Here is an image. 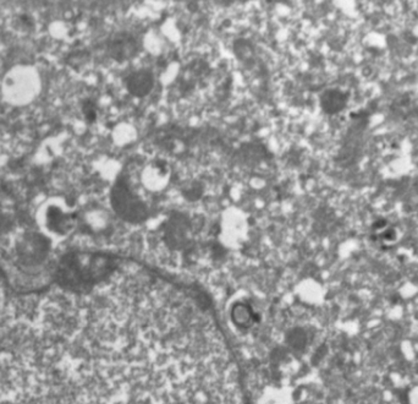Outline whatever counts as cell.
I'll list each match as a JSON object with an SVG mask.
<instances>
[{
	"mask_svg": "<svg viewBox=\"0 0 418 404\" xmlns=\"http://www.w3.org/2000/svg\"><path fill=\"white\" fill-rule=\"evenodd\" d=\"M234 52L236 57L240 60H247L253 53V48L251 44L245 39H239L234 44Z\"/></svg>",
	"mask_w": 418,
	"mask_h": 404,
	"instance_id": "5",
	"label": "cell"
},
{
	"mask_svg": "<svg viewBox=\"0 0 418 404\" xmlns=\"http://www.w3.org/2000/svg\"><path fill=\"white\" fill-rule=\"evenodd\" d=\"M82 110H83V114H85V117H86L87 122L92 123V122H94V120H96V106H94V103L92 102V101H86V102L83 103Z\"/></svg>",
	"mask_w": 418,
	"mask_h": 404,
	"instance_id": "6",
	"label": "cell"
},
{
	"mask_svg": "<svg viewBox=\"0 0 418 404\" xmlns=\"http://www.w3.org/2000/svg\"><path fill=\"white\" fill-rule=\"evenodd\" d=\"M130 95L135 97H146L155 86V77L148 70L135 71L125 81Z\"/></svg>",
	"mask_w": 418,
	"mask_h": 404,
	"instance_id": "2",
	"label": "cell"
},
{
	"mask_svg": "<svg viewBox=\"0 0 418 404\" xmlns=\"http://www.w3.org/2000/svg\"><path fill=\"white\" fill-rule=\"evenodd\" d=\"M348 98L339 90H328L321 97V107L328 114L339 113L346 106Z\"/></svg>",
	"mask_w": 418,
	"mask_h": 404,
	"instance_id": "4",
	"label": "cell"
},
{
	"mask_svg": "<svg viewBox=\"0 0 418 404\" xmlns=\"http://www.w3.org/2000/svg\"><path fill=\"white\" fill-rule=\"evenodd\" d=\"M112 204L125 221H145L147 211L143 204L130 190L126 180L118 179L112 191Z\"/></svg>",
	"mask_w": 418,
	"mask_h": 404,
	"instance_id": "1",
	"label": "cell"
},
{
	"mask_svg": "<svg viewBox=\"0 0 418 404\" xmlns=\"http://www.w3.org/2000/svg\"><path fill=\"white\" fill-rule=\"evenodd\" d=\"M137 49L139 46L135 38L128 33H123L118 37L114 38L113 42L110 44L109 52L113 59L117 61H125L131 59L135 54L137 53Z\"/></svg>",
	"mask_w": 418,
	"mask_h": 404,
	"instance_id": "3",
	"label": "cell"
},
{
	"mask_svg": "<svg viewBox=\"0 0 418 404\" xmlns=\"http://www.w3.org/2000/svg\"><path fill=\"white\" fill-rule=\"evenodd\" d=\"M1 299H3V293H1V285H0V310H1Z\"/></svg>",
	"mask_w": 418,
	"mask_h": 404,
	"instance_id": "7",
	"label": "cell"
}]
</instances>
